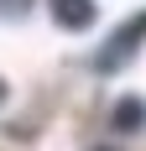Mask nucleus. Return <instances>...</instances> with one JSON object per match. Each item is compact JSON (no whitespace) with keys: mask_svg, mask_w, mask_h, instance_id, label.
I'll return each mask as SVG.
<instances>
[{"mask_svg":"<svg viewBox=\"0 0 146 151\" xmlns=\"http://www.w3.org/2000/svg\"><path fill=\"white\" fill-rule=\"evenodd\" d=\"M141 37H146V11L136 16L131 26H120V31H115V42L104 47L99 58H94V68H120V63H125V58L136 52V42H141Z\"/></svg>","mask_w":146,"mask_h":151,"instance_id":"obj_1","label":"nucleus"},{"mask_svg":"<svg viewBox=\"0 0 146 151\" xmlns=\"http://www.w3.org/2000/svg\"><path fill=\"white\" fill-rule=\"evenodd\" d=\"M0 99H5V83H0Z\"/></svg>","mask_w":146,"mask_h":151,"instance_id":"obj_4","label":"nucleus"},{"mask_svg":"<svg viewBox=\"0 0 146 151\" xmlns=\"http://www.w3.org/2000/svg\"><path fill=\"white\" fill-rule=\"evenodd\" d=\"M110 120H115V130H141V125H146V104H141V99H120Z\"/></svg>","mask_w":146,"mask_h":151,"instance_id":"obj_3","label":"nucleus"},{"mask_svg":"<svg viewBox=\"0 0 146 151\" xmlns=\"http://www.w3.org/2000/svg\"><path fill=\"white\" fill-rule=\"evenodd\" d=\"M47 11H52V21H58L63 31H89L94 26V0H47Z\"/></svg>","mask_w":146,"mask_h":151,"instance_id":"obj_2","label":"nucleus"}]
</instances>
